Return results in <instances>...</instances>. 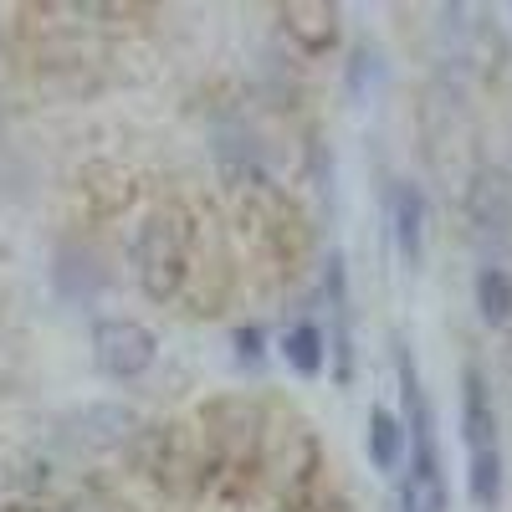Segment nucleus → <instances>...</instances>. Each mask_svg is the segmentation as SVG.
Segmentation results:
<instances>
[{
    "mask_svg": "<svg viewBox=\"0 0 512 512\" xmlns=\"http://www.w3.org/2000/svg\"><path fill=\"white\" fill-rule=\"evenodd\" d=\"M134 262H139V287L154 303H169V297L185 292V282L195 277V216L185 205L169 200L149 210V221L139 226Z\"/></svg>",
    "mask_w": 512,
    "mask_h": 512,
    "instance_id": "nucleus-1",
    "label": "nucleus"
},
{
    "mask_svg": "<svg viewBox=\"0 0 512 512\" xmlns=\"http://www.w3.org/2000/svg\"><path fill=\"white\" fill-rule=\"evenodd\" d=\"M400 400H405V512H446V482H441V441H436V410L420 384V369L410 354H400Z\"/></svg>",
    "mask_w": 512,
    "mask_h": 512,
    "instance_id": "nucleus-2",
    "label": "nucleus"
},
{
    "mask_svg": "<svg viewBox=\"0 0 512 512\" xmlns=\"http://www.w3.org/2000/svg\"><path fill=\"white\" fill-rule=\"evenodd\" d=\"M159 359V333L139 318H103L93 328V364L103 379L128 384V379H144Z\"/></svg>",
    "mask_w": 512,
    "mask_h": 512,
    "instance_id": "nucleus-3",
    "label": "nucleus"
},
{
    "mask_svg": "<svg viewBox=\"0 0 512 512\" xmlns=\"http://www.w3.org/2000/svg\"><path fill=\"white\" fill-rule=\"evenodd\" d=\"M461 441H466V456L502 451L497 446V410H492V390H487L482 369H461Z\"/></svg>",
    "mask_w": 512,
    "mask_h": 512,
    "instance_id": "nucleus-4",
    "label": "nucleus"
},
{
    "mask_svg": "<svg viewBox=\"0 0 512 512\" xmlns=\"http://www.w3.org/2000/svg\"><path fill=\"white\" fill-rule=\"evenodd\" d=\"M282 31L292 41H303L308 57H323L338 41V11L333 6H287L282 11Z\"/></svg>",
    "mask_w": 512,
    "mask_h": 512,
    "instance_id": "nucleus-5",
    "label": "nucleus"
},
{
    "mask_svg": "<svg viewBox=\"0 0 512 512\" xmlns=\"http://www.w3.org/2000/svg\"><path fill=\"white\" fill-rule=\"evenodd\" d=\"M364 446H369L374 472L395 477L400 466H405V425H400V415L384 410V405H374V410H369V436H364Z\"/></svg>",
    "mask_w": 512,
    "mask_h": 512,
    "instance_id": "nucleus-6",
    "label": "nucleus"
},
{
    "mask_svg": "<svg viewBox=\"0 0 512 512\" xmlns=\"http://www.w3.org/2000/svg\"><path fill=\"white\" fill-rule=\"evenodd\" d=\"M395 246L410 267H420V256H425V195H420V185L395 190Z\"/></svg>",
    "mask_w": 512,
    "mask_h": 512,
    "instance_id": "nucleus-7",
    "label": "nucleus"
},
{
    "mask_svg": "<svg viewBox=\"0 0 512 512\" xmlns=\"http://www.w3.org/2000/svg\"><path fill=\"white\" fill-rule=\"evenodd\" d=\"M282 359L303 374V379H318L323 364H328V338H323V328H318V323H292V328L282 333Z\"/></svg>",
    "mask_w": 512,
    "mask_h": 512,
    "instance_id": "nucleus-8",
    "label": "nucleus"
},
{
    "mask_svg": "<svg viewBox=\"0 0 512 512\" xmlns=\"http://www.w3.org/2000/svg\"><path fill=\"white\" fill-rule=\"evenodd\" d=\"M472 292H477V313H482V323H492V328L512 323V272H507V267H482Z\"/></svg>",
    "mask_w": 512,
    "mask_h": 512,
    "instance_id": "nucleus-9",
    "label": "nucleus"
},
{
    "mask_svg": "<svg viewBox=\"0 0 512 512\" xmlns=\"http://www.w3.org/2000/svg\"><path fill=\"white\" fill-rule=\"evenodd\" d=\"M466 497H472V507H482V512H492L502 502V451L466 456Z\"/></svg>",
    "mask_w": 512,
    "mask_h": 512,
    "instance_id": "nucleus-10",
    "label": "nucleus"
},
{
    "mask_svg": "<svg viewBox=\"0 0 512 512\" xmlns=\"http://www.w3.org/2000/svg\"><path fill=\"white\" fill-rule=\"evenodd\" d=\"M236 354L246 359V364H262V328H236Z\"/></svg>",
    "mask_w": 512,
    "mask_h": 512,
    "instance_id": "nucleus-11",
    "label": "nucleus"
},
{
    "mask_svg": "<svg viewBox=\"0 0 512 512\" xmlns=\"http://www.w3.org/2000/svg\"><path fill=\"white\" fill-rule=\"evenodd\" d=\"M0 139H6V113H0Z\"/></svg>",
    "mask_w": 512,
    "mask_h": 512,
    "instance_id": "nucleus-12",
    "label": "nucleus"
}]
</instances>
